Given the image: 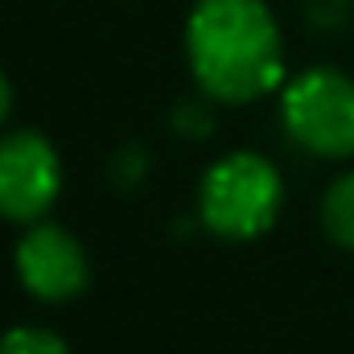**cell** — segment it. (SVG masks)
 Returning <instances> with one entry per match:
<instances>
[{"label": "cell", "mask_w": 354, "mask_h": 354, "mask_svg": "<svg viewBox=\"0 0 354 354\" xmlns=\"http://www.w3.org/2000/svg\"><path fill=\"white\" fill-rule=\"evenodd\" d=\"M185 50L198 87L218 103H252L284 75L280 29L264 0H198Z\"/></svg>", "instance_id": "1"}, {"label": "cell", "mask_w": 354, "mask_h": 354, "mask_svg": "<svg viewBox=\"0 0 354 354\" xmlns=\"http://www.w3.org/2000/svg\"><path fill=\"white\" fill-rule=\"evenodd\" d=\"M284 181L260 153H231L202 177V223L223 239H256L280 214Z\"/></svg>", "instance_id": "2"}, {"label": "cell", "mask_w": 354, "mask_h": 354, "mask_svg": "<svg viewBox=\"0 0 354 354\" xmlns=\"http://www.w3.org/2000/svg\"><path fill=\"white\" fill-rule=\"evenodd\" d=\"M280 120L288 136L317 157H351L354 153V79L342 71H305L297 75L284 99Z\"/></svg>", "instance_id": "3"}, {"label": "cell", "mask_w": 354, "mask_h": 354, "mask_svg": "<svg viewBox=\"0 0 354 354\" xmlns=\"http://www.w3.org/2000/svg\"><path fill=\"white\" fill-rule=\"evenodd\" d=\"M62 165L46 136L8 132L0 140V218L8 223H41V214L58 202Z\"/></svg>", "instance_id": "4"}, {"label": "cell", "mask_w": 354, "mask_h": 354, "mask_svg": "<svg viewBox=\"0 0 354 354\" xmlns=\"http://www.w3.org/2000/svg\"><path fill=\"white\" fill-rule=\"evenodd\" d=\"M17 276L37 301H71L87 288L91 268L79 248L62 227L54 223H33L21 243H17Z\"/></svg>", "instance_id": "5"}, {"label": "cell", "mask_w": 354, "mask_h": 354, "mask_svg": "<svg viewBox=\"0 0 354 354\" xmlns=\"http://www.w3.org/2000/svg\"><path fill=\"white\" fill-rule=\"evenodd\" d=\"M322 227L338 248H354V169L342 174L322 202Z\"/></svg>", "instance_id": "6"}, {"label": "cell", "mask_w": 354, "mask_h": 354, "mask_svg": "<svg viewBox=\"0 0 354 354\" xmlns=\"http://www.w3.org/2000/svg\"><path fill=\"white\" fill-rule=\"evenodd\" d=\"M0 354H71V351L46 326H17L0 338Z\"/></svg>", "instance_id": "7"}, {"label": "cell", "mask_w": 354, "mask_h": 354, "mask_svg": "<svg viewBox=\"0 0 354 354\" xmlns=\"http://www.w3.org/2000/svg\"><path fill=\"white\" fill-rule=\"evenodd\" d=\"M301 8H305V21L317 25L322 33L346 29L354 21V0H301Z\"/></svg>", "instance_id": "8"}, {"label": "cell", "mask_w": 354, "mask_h": 354, "mask_svg": "<svg viewBox=\"0 0 354 354\" xmlns=\"http://www.w3.org/2000/svg\"><path fill=\"white\" fill-rule=\"evenodd\" d=\"M8 107H12V87H8V79L0 75V124H4V115H8Z\"/></svg>", "instance_id": "9"}]
</instances>
